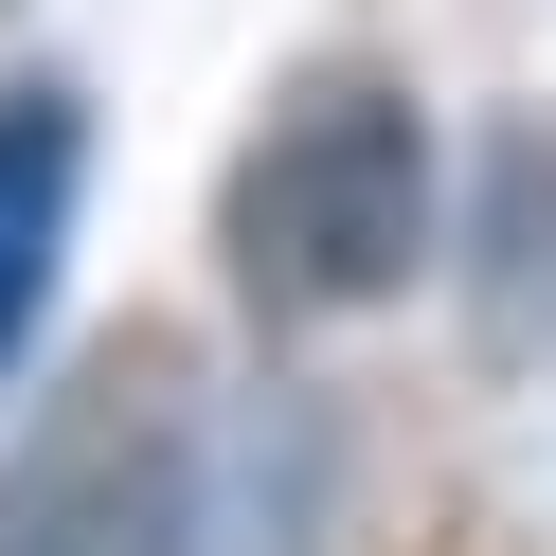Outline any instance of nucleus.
Instances as JSON below:
<instances>
[{
  "mask_svg": "<svg viewBox=\"0 0 556 556\" xmlns=\"http://www.w3.org/2000/svg\"><path fill=\"white\" fill-rule=\"evenodd\" d=\"M73 180H90V126L73 90H0V377L54 305V252H73Z\"/></svg>",
  "mask_w": 556,
  "mask_h": 556,
  "instance_id": "obj_3",
  "label": "nucleus"
},
{
  "mask_svg": "<svg viewBox=\"0 0 556 556\" xmlns=\"http://www.w3.org/2000/svg\"><path fill=\"white\" fill-rule=\"evenodd\" d=\"M431 269V109L395 73H305L233 162V288L252 324H359Z\"/></svg>",
  "mask_w": 556,
  "mask_h": 556,
  "instance_id": "obj_1",
  "label": "nucleus"
},
{
  "mask_svg": "<svg viewBox=\"0 0 556 556\" xmlns=\"http://www.w3.org/2000/svg\"><path fill=\"white\" fill-rule=\"evenodd\" d=\"M0 556H198V413L180 359H90L0 448Z\"/></svg>",
  "mask_w": 556,
  "mask_h": 556,
  "instance_id": "obj_2",
  "label": "nucleus"
}]
</instances>
